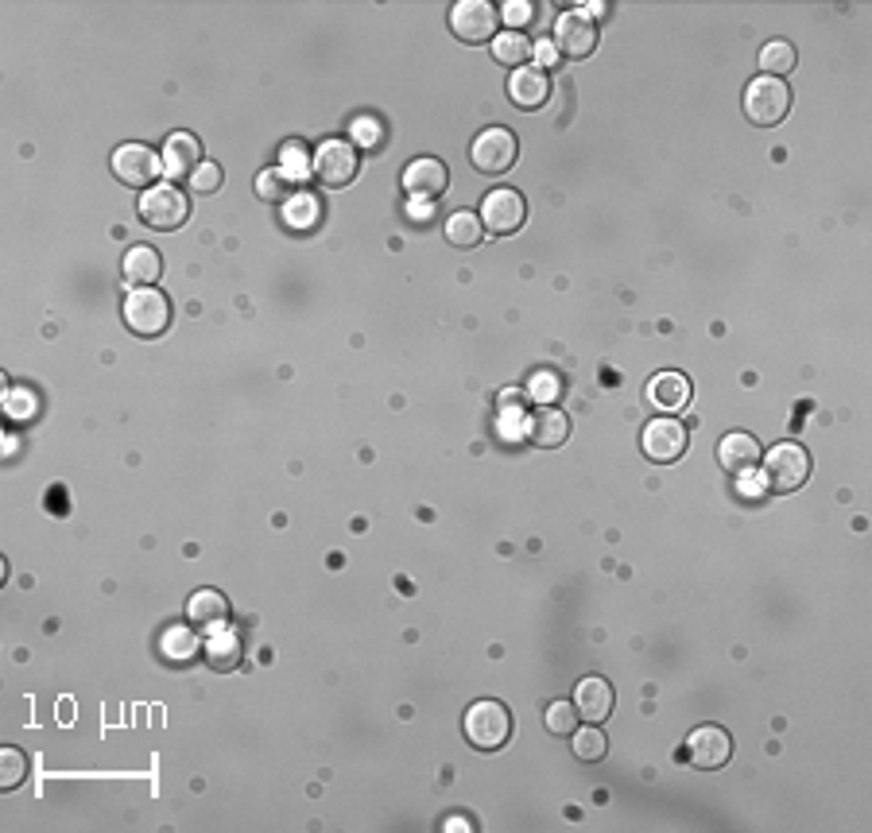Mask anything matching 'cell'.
Listing matches in <instances>:
<instances>
[{"instance_id":"6da1fadb","label":"cell","mask_w":872,"mask_h":833,"mask_svg":"<svg viewBox=\"0 0 872 833\" xmlns=\"http://www.w3.org/2000/svg\"><path fill=\"white\" fill-rule=\"evenodd\" d=\"M466 740L481 752H496L505 749L508 737H512V714H508L505 702H493V697H481L466 709Z\"/></svg>"},{"instance_id":"7a4b0ae2","label":"cell","mask_w":872,"mask_h":833,"mask_svg":"<svg viewBox=\"0 0 872 833\" xmlns=\"http://www.w3.org/2000/svg\"><path fill=\"white\" fill-rule=\"evenodd\" d=\"M137 210H140V222L160 233H175L190 222V198L182 195L175 183H155V187H148L144 195H140Z\"/></svg>"},{"instance_id":"3957f363","label":"cell","mask_w":872,"mask_h":833,"mask_svg":"<svg viewBox=\"0 0 872 833\" xmlns=\"http://www.w3.org/2000/svg\"><path fill=\"white\" fill-rule=\"evenodd\" d=\"M791 113V85L783 78H753L744 90V117L756 128H771Z\"/></svg>"},{"instance_id":"277c9868","label":"cell","mask_w":872,"mask_h":833,"mask_svg":"<svg viewBox=\"0 0 872 833\" xmlns=\"http://www.w3.org/2000/svg\"><path fill=\"white\" fill-rule=\"evenodd\" d=\"M125 326L140 338H160L172 326V298L155 288H132L125 295Z\"/></svg>"},{"instance_id":"5b68a950","label":"cell","mask_w":872,"mask_h":833,"mask_svg":"<svg viewBox=\"0 0 872 833\" xmlns=\"http://www.w3.org/2000/svg\"><path fill=\"white\" fill-rule=\"evenodd\" d=\"M764 481H768L771 493H796L806 485L811 477V454L799 443H779L764 454Z\"/></svg>"},{"instance_id":"8992f818","label":"cell","mask_w":872,"mask_h":833,"mask_svg":"<svg viewBox=\"0 0 872 833\" xmlns=\"http://www.w3.org/2000/svg\"><path fill=\"white\" fill-rule=\"evenodd\" d=\"M113 175H117L125 187L148 190L160 183L163 175V155L148 144H120L113 152Z\"/></svg>"},{"instance_id":"52a82bcc","label":"cell","mask_w":872,"mask_h":833,"mask_svg":"<svg viewBox=\"0 0 872 833\" xmlns=\"http://www.w3.org/2000/svg\"><path fill=\"white\" fill-rule=\"evenodd\" d=\"M357 144L353 140H322L315 148V179L322 187L338 190V187H350L353 175H357Z\"/></svg>"},{"instance_id":"ba28073f","label":"cell","mask_w":872,"mask_h":833,"mask_svg":"<svg viewBox=\"0 0 872 833\" xmlns=\"http://www.w3.org/2000/svg\"><path fill=\"white\" fill-rule=\"evenodd\" d=\"M520 160V144L508 128H485L478 140L470 144V163L481 175H505Z\"/></svg>"},{"instance_id":"9c48e42d","label":"cell","mask_w":872,"mask_h":833,"mask_svg":"<svg viewBox=\"0 0 872 833\" xmlns=\"http://www.w3.org/2000/svg\"><path fill=\"white\" fill-rule=\"evenodd\" d=\"M686 764H694L698 772H718L733 756V737H729L721 725H698V729L686 737L683 744Z\"/></svg>"},{"instance_id":"30bf717a","label":"cell","mask_w":872,"mask_h":833,"mask_svg":"<svg viewBox=\"0 0 872 833\" xmlns=\"http://www.w3.org/2000/svg\"><path fill=\"white\" fill-rule=\"evenodd\" d=\"M481 222H485L488 233H496V237H512V233L523 230V222H528V202H523L520 190H488L485 202H481Z\"/></svg>"},{"instance_id":"8fae6325","label":"cell","mask_w":872,"mask_h":833,"mask_svg":"<svg viewBox=\"0 0 872 833\" xmlns=\"http://www.w3.org/2000/svg\"><path fill=\"white\" fill-rule=\"evenodd\" d=\"M496 24H500V12L488 0H458L450 9V32L462 43L496 39Z\"/></svg>"},{"instance_id":"7c38bea8","label":"cell","mask_w":872,"mask_h":833,"mask_svg":"<svg viewBox=\"0 0 872 833\" xmlns=\"http://www.w3.org/2000/svg\"><path fill=\"white\" fill-rule=\"evenodd\" d=\"M598 47V20L586 16L581 9L563 12L555 20V51L566 55V59H586Z\"/></svg>"},{"instance_id":"4fadbf2b","label":"cell","mask_w":872,"mask_h":833,"mask_svg":"<svg viewBox=\"0 0 872 833\" xmlns=\"http://www.w3.org/2000/svg\"><path fill=\"white\" fill-rule=\"evenodd\" d=\"M644 454L651 461H679L686 454V423L683 419H651L644 426Z\"/></svg>"},{"instance_id":"5bb4252c","label":"cell","mask_w":872,"mask_h":833,"mask_svg":"<svg viewBox=\"0 0 872 833\" xmlns=\"http://www.w3.org/2000/svg\"><path fill=\"white\" fill-rule=\"evenodd\" d=\"M163 175L167 179H190L198 167H202V140L195 132H172L163 140Z\"/></svg>"},{"instance_id":"9a60e30c","label":"cell","mask_w":872,"mask_h":833,"mask_svg":"<svg viewBox=\"0 0 872 833\" xmlns=\"http://www.w3.org/2000/svg\"><path fill=\"white\" fill-rule=\"evenodd\" d=\"M616 706V694L601 674H590V679H581L578 690H574V709H578L581 721L590 725H605L609 714Z\"/></svg>"},{"instance_id":"2e32d148","label":"cell","mask_w":872,"mask_h":833,"mask_svg":"<svg viewBox=\"0 0 872 833\" xmlns=\"http://www.w3.org/2000/svg\"><path fill=\"white\" fill-rule=\"evenodd\" d=\"M761 458H764L761 443H756L749 431H729L726 438L718 443L721 469H726V473H733V477H749L756 466H761Z\"/></svg>"},{"instance_id":"e0dca14e","label":"cell","mask_w":872,"mask_h":833,"mask_svg":"<svg viewBox=\"0 0 872 833\" xmlns=\"http://www.w3.org/2000/svg\"><path fill=\"white\" fill-rule=\"evenodd\" d=\"M508 97H512L520 109H543L551 97V74L543 67H520L508 78Z\"/></svg>"},{"instance_id":"ac0fdd59","label":"cell","mask_w":872,"mask_h":833,"mask_svg":"<svg viewBox=\"0 0 872 833\" xmlns=\"http://www.w3.org/2000/svg\"><path fill=\"white\" fill-rule=\"evenodd\" d=\"M528 438L539 450H555V446H563L566 438H570V415L551 408V403H543V408H535L528 415Z\"/></svg>"},{"instance_id":"d6986e66","label":"cell","mask_w":872,"mask_h":833,"mask_svg":"<svg viewBox=\"0 0 872 833\" xmlns=\"http://www.w3.org/2000/svg\"><path fill=\"white\" fill-rule=\"evenodd\" d=\"M446 187H450V171L443 160H415L403 171V190L411 198H438Z\"/></svg>"},{"instance_id":"ffe728a7","label":"cell","mask_w":872,"mask_h":833,"mask_svg":"<svg viewBox=\"0 0 872 833\" xmlns=\"http://www.w3.org/2000/svg\"><path fill=\"white\" fill-rule=\"evenodd\" d=\"M202 655H205V664L214 667V671H237L240 659H245V644H240V632L229 629V624L214 629L210 636H205Z\"/></svg>"},{"instance_id":"44dd1931","label":"cell","mask_w":872,"mask_h":833,"mask_svg":"<svg viewBox=\"0 0 872 833\" xmlns=\"http://www.w3.org/2000/svg\"><path fill=\"white\" fill-rule=\"evenodd\" d=\"M187 621L195 629H222V624H229V601L217 589H198L187 601Z\"/></svg>"},{"instance_id":"7402d4cb","label":"cell","mask_w":872,"mask_h":833,"mask_svg":"<svg viewBox=\"0 0 872 833\" xmlns=\"http://www.w3.org/2000/svg\"><path fill=\"white\" fill-rule=\"evenodd\" d=\"M691 380L683 373H659L656 380L648 384V400L663 411H683L691 403Z\"/></svg>"},{"instance_id":"603a6c76","label":"cell","mask_w":872,"mask_h":833,"mask_svg":"<svg viewBox=\"0 0 872 833\" xmlns=\"http://www.w3.org/2000/svg\"><path fill=\"white\" fill-rule=\"evenodd\" d=\"M160 272H163V260L152 245H132L129 253H125V283H132V288H152V283L160 280Z\"/></svg>"},{"instance_id":"cb8c5ba5","label":"cell","mask_w":872,"mask_h":833,"mask_svg":"<svg viewBox=\"0 0 872 833\" xmlns=\"http://www.w3.org/2000/svg\"><path fill=\"white\" fill-rule=\"evenodd\" d=\"M443 233H446V240H450L453 248H478L481 237H485V230H481V218H478V213H470V210L450 213V218H446V225H443Z\"/></svg>"},{"instance_id":"d4e9b609","label":"cell","mask_w":872,"mask_h":833,"mask_svg":"<svg viewBox=\"0 0 872 833\" xmlns=\"http://www.w3.org/2000/svg\"><path fill=\"white\" fill-rule=\"evenodd\" d=\"M493 59L500 62V67H512V70L528 67V59H531L528 35H523V32H500L493 39Z\"/></svg>"},{"instance_id":"484cf974","label":"cell","mask_w":872,"mask_h":833,"mask_svg":"<svg viewBox=\"0 0 872 833\" xmlns=\"http://www.w3.org/2000/svg\"><path fill=\"white\" fill-rule=\"evenodd\" d=\"M796 62H799V55H796V47L787 39H771V43H764V51H761V70L768 78H787L791 70H796Z\"/></svg>"},{"instance_id":"4316f807","label":"cell","mask_w":872,"mask_h":833,"mask_svg":"<svg viewBox=\"0 0 872 833\" xmlns=\"http://www.w3.org/2000/svg\"><path fill=\"white\" fill-rule=\"evenodd\" d=\"M609 752V740L605 732L598 729V725L586 721V729H574V756L586 760V764H598V760H605Z\"/></svg>"},{"instance_id":"83f0119b","label":"cell","mask_w":872,"mask_h":833,"mask_svg":"<svg viewBox=\"0 0 872 833\" xmlns=\"http://www.w3.org/2000/svg\"><path fill=\"white\" fill-rule=\"evenodd\" d=\"M280 171L287 175V183H303L307 175H315V155H307V148L287 144L280 152Z\"/></svg>"},{"instance_id":"f1b7e54d","label":"cell","mask_w":872,"mask_h":833,"mask_svg":"<svg viewBox=\"0 0 872 833\" xmlns=\"http://www.w3.org/2000/svg\"><path fill=\"white\" fill-rule=\"evenodd\" d=\"M27 779V756L20 749H0V787L4 791H16L20 783Z\"/></svg>"},{"instance_id":"f546056e","label":"cell","mask_w":872,"mask_h":833,"mask_svg":"<svg viewBox=\"0 0 872 833\" xmlns=\"http://www.w3.org/2000/svg\"><path fill=\"white\" fill-rule=\"evenodd\" d=\"M283 218H287V222L295 225V230H303V225L318 222V198H310V195L287 198V202H283Z\"/></svg>"},{"instance_id":"4dcf8cb0","label":"cell","mask_w":872,"mask_h":833,"mask_svg":"<svg viewBox=\"0 0 872 833\" xmlns=\"http://www.w3.org/2000/svg\"><path fill=\"white\" fill-rule=\"evenodd\" d=\"M578 709H574V702H551L547 706V729L555 732V737H570L574 729H578Z\"/></svg>"},{"instance_id":"1f68e13d","label":"cell","mask_w":872,"mask_h":833,"mask_svg":"<svg viewBox=\"0 0 872 833\" xmlns=\"http://www.w3.org/2000/svg\"><path fill=\"white\" fill-rule=\"evenodd\" d=\"M195 652H198V644H195V636H190V629H172L167 636H163V655L175 659V664L195 659Z\"/></svg>"},{"instance_id":"d6a6232c","label":"cell","mask_w":872,"mask_h":833,"mask_svg":"<svg viewBox=\"0 0 872 833\" xmlns=\"http://www.w3.org/2000/svg\"><path fill=\"white\" fill-rule=\"evenodd\" d=\"M257 190H260V198H268V202H287L291 183H287V175H283L280 167H268L264 175L257 179Z\"/></svg>"},{"instance_id":"836d02e7","label":"cell","mask_w":872,"mask_h":833,"mask_svg":"<svg viewBox=\"0 0 872 833\" xmlns=\"http://www.w3.org/2000/svg\"><path fill=\"white\" fill-rule=\"evenodd\" d=\"M222 179H225L222 167L205 160L202 167H198L195 175H190V190H195V195H214V190H222Z\"/></svg>"},{"instance_id":"e575fe53","label":"cell","mask_w":872,"mask_h":833,"mask_svg":"<svg viewBox=\"0 0 872 833\" xmlns=\"http://www.w3.org/2000/svg\"><path fill=\"white\" fill-rule=\"evenodd\" d=\"M35 408H39V400H35L27 388H9V396H4V411H9V419H32Z\"/></svg>"},{"instance_id":"d590c367","label":"cell","mask_w":872,"mask_h":833,"mask_svg":"<svg viewBox=\"0 0 872 833\" xmlns=\"http://www.w3.org/2000/svg\"><path fill=\"white\" fill-rule=\"evenodd\" d=\"M535 16V9H531V0H508L505 9H500V20L508 24V32H520L528 20Z\"/></svg>"},{"instance_id":"8d00e7d4","label":"cell","mask_w":872,"mask_h":833,"mask_svg":"<svg viewBox=\"0 0 872 833\" xmlns=\"http://www.w3.org/2000/svg\"><path fill=\"white\" fill-rule=\"evenodd\" d=\"M353 137H357V144H380V125H373L368 117H361L357 125H353Z\"/></svg>"},{"instance_id":"74e56055","label":"cell","mask_w":872,"mask_h":833,"mask_svg":"<svg viewBox=\"0 0 872 833\" xmlns=\"http://www.w3.org/2000/svg\"><path fill=\"white\" fill-rule=\"evenodd\" d=\"M531 391H535V400H543V403H547L558 388H555V380H551V376H539V380H535V388H531Z\"/></svg>"},{"instance_id":"f35d334b","label":"cell","mask_w":872,"mask_h":833,"mask_svg":"<svg viewBox=\"0 0 872 833\" xmlns=\"http://www.w3.org/2000/svg\"><path fill=\"white\" fill-rule=\"evenodd\" d=\"M531 55H535V59L543 62V67H547V62H555V59H558L555 43H539V47H531Z\"/></svg>"}]
</instances>
